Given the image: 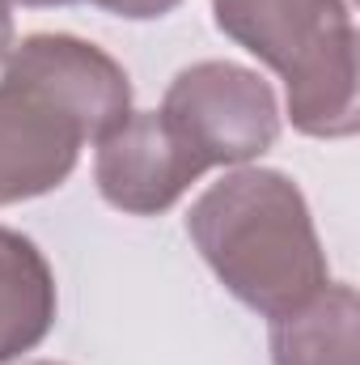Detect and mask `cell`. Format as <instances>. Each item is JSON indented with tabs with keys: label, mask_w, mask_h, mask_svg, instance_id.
<instances>
[{
	"label": "cell",
	"mask_w": 360,
	"mask_h": 365,
	"mask_svg": "<svg viewBox=\"0 0 360 365\" xmlns=\"http://www.w3.org/2000/svg\"><path fill=\"white\" fill-rule=\"evenodd\" d=\"M186 234L216 280L263 319L305 306L327 284L309 204L284 170L233 166L191 204Z\"/></svg>",
	"instance_id": "cell-1"
},
{
	"label": "cell",
	"mask_w": 360,
	"mask_h": 365,
	"mask_svg": "<svg viewBox=\"0 0 360 365\" xmlns=\"http://www.w3.org/2000/svg\"><path fill=\"white\" fill-rule=\"evenodd\" d=\"M212 13L225 38L284 77L301 136H356L360 34L348 0H212Z\"/></svg>",
	"instance_id": "cell-2"
},
{
	"label": "cell",
	"mask_w": 360,
	"mask_h": 365,
	"mask_svg": "<svg viewBox=\"0 0 360 365\" xmlns=\"http://www.w3.org/2000/svg\"><path fill=\"white\" fill-rule=\"evenodd\" d=\"M162 115L203 166H250L280 140V102L259 73L229 60H199L170 81Z\"/></svg>",
	"instance_id": "cell-3"
},
{
	"label": "cell",
	"mask_w": 360,
	"mask_h": 365,
	"mask_svg": "<svg viewBox=\"0 0 360 365\" xmlns=\"http://www.w3.org/2000/svg\"><path fill=\"white\" fill-rule=\"evenodd\" d=\"M203 170V158L170 128L162 110H132L97 140L93 153V182L102 200L132 217H157L174 208Z\"/></svg>",
	"instance_id": "cell-4"
},
{
	"label": "cell",
	"mask_w": 360,
	"mask_h": 365,
	"mask_svg": "<svg viewBox=\"0 0 360 365\" xmlns=\"http://www.w3.org/2000/svg\"><path fill=\"white\" fill-rule=\"evenodd\" d=\"M4 77L30 81L60 102L93 145L132 115V81L123 64L77 34H30L13 43Z\"/></svg>",
	"instance_id": "cell-5"
},
{
	"label": "cell",
	"mask_w": 360,
	"mask_h": 365,
	"mask_svg": "<svg viewBox=\"0 0 360 365\" xmlns=\"http://www.w3.org/2000/svg\"><path fill=\"white\" fill-rule=\"evenodd\" d=\"M85 132L43 90L0 77V208L38 200L77 170Z\"/></svg>",
	"instance_id": "cell-6"
},
{
	"label": "cell",
	"mask_w": 360,
	"mask_h": 365,
	"mask_svg": "<svg viewBox=\"0 0 360 365\" xmlns=\"http://www.w3.org/2000/svg\"><path fill=\"white\" fill-rule=\"evenodd\" d=\"M55 272L17 230L0 225V365L34 353L55 327Z\"/></svg>",
	"instance_id": "cell-7"
},
{
	"label": "cell",
	"mask_w": 360,
	"mask_h": 365,
	"mask_svg": "<svg viewBox=\"0 0 360 365\" xmlns=\"http://www.w3.org/2000/svg\"><path fill=\"white\" fill-rule=\"evenodd\" d=\"M275 365H360V297L352 284H322L305 306L271 319Z\"/></svg>",
	"instance_id": "cell-8"
},
{
	"label": "cell",
	"mask_w": 360,
	"mask_h": 365,
	"mask_svg": "<svg viewBox=\"0 0 360 365\" xmlns=\"http://www.w3.org/2000/svg\"><path fill=\"white\" fill-rule=\"evenodd\" d=\"M90 4L115 13V17H127V21H153V17L174 13L182 0H90Z\"/></svg>",
	"instance_id": "cell-9"
},
{
	"label": "cell",
	"mask_w": 360,
	"mask_h": 365,
	"mask_svg": "<svg viewBox=\"0 0 360 365\" xmlns=\"http://www.w3.org/2000/svg\"><path fill=\"white\" fill-rule=\"evenodd\" d=\"M13 51V0H0V64Z\"/></svg>",
	"instance_id": "cell-10"
},
{
	"label": "cell",
	"mask_w": 360,
	"mask_h": 365,
	"mask_svg": "<svg viewBox=\"0 0 360 365\" xmlns=\"http://www.w3.org/2000/svg\"><path fill=\"white\" fill-rule=\"evenodd\" d=\"M17 4H30V9H55V4H77V0H17Z\"/></svg>",
	"instance_id": "cell-11"
},
{
	"label": "cell",
	"mask_w": 360,
	"mask_h": 365,
	"mask_svg": "<svg viewBox=\"0 0 360 365\" xmlns=\"http://www.w3.org/2000/svg\"><path fill=\"white\" fill-rule=\"evenodd\" d=\"M26 365H60V361H26Z\"/></svg>",
	"instance_id": "cell-12"
}]
</instances>
